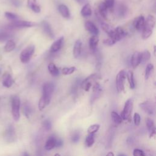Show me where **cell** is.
<instances>
[{
  "instance_id": "obj_1",
  "label": "cell",
  "mask_w": 156,
  "mask_h": 156,
  "mask_svg": "<svg viewBox=\"0 0 156 156\" xmlns=\"http://www.w3.org/2000/svg\"><path fill=\"white\" fill-rule=\"evenodd\" d=\"M54 90V85L51 82L45 83L42 88V96L38 102V108L42 110L48 105L51 100Z\"/></svg>"
},
{
  "instance_id": "obj_2",
  "label": "cell",
  "mask_w": 156,
  "mask_h": 156,
  "mask_svg": "<svg viewBox=\"0 0 156 156\" xmlns=\"http://www.w3.org/2000/svg\"><path fill=\"white\" fill-rule=\"evenodd\" d=\"M155 23V20L154 16L152 15H147L145 20L144 27L142 30V38L143 40H146L151 37L153 32Z\"/></svg>"
},
{
  "instance_id": "obj_3",
  "label": "cell",
  "mask_w": 156,
  "mask_h": 156,
  "mask_svg": "<svg viewBox=\"0 0 156 156\" xmlns=\"http://www.w3.org/2000/svg\"><path fill=\"white\" fill-rule=\"evenodd\" d=\"M20 98L15 95L12 96L11 101V107H12V114L15 121H17L19 120L20 117Z\"/></svg>"
},
{
  "instance_id": "obj_4",
  "label": "cell",
  "mask_w": 156,
  "mask_h": 156,
  "mask_svg": "<svg viewBox=\"0 0 156 156\" xmlns=\"http://www.w3.org/2000/svg\"><path fill=\"white\" fill-rule=\"evenodd\" d=\"M35 49V46L33 44H30L24 48L21 51L20 55V58L21 62L23 63H28L30 61L33 54H34Z\"/></svg>"
},
{
  "instance_id": "obj_5",
  "label": "cell",
  "mask_w": 156,
  "mask_h": 156,
  "mask_svg": "<svg viewBox=\"0 0 156 156\" xmlns=\"http://www.w3.org/2000/svg\"><path fill=\"white\" fill-rule=\"evenodd\" d=\"M126 78V72L124 70H121L116 76V88L118 93L124 90V83Z\"/></svg>"
},
{
  "instance_id": "obj_6",
  "label": "cell",
  "mask_w": 156,
  "mask_h": 156,
  "mask_svg": "<svg viewBox=\"0 0 156 156\" xmlns=\"http://www.w3.org/2000/svg\"><path fill=\"white\" fill-rule=\"evenodd\" d=\"M133 109V101L131 99H129L125 102L123 110L121 113V118L124 120H129Z\"/></svg>"
},
{
  "instance_id": "obj_7",
  "label": "cell",
  "mask_w": 156,
  "mask_h": 156,
  "mask_svg": "<svg viewBox=\"0 0 156 156\" xmlns=\"http://www.w3.org/2000/svg\"><path fill=\"white\" fill-rule=\"evenodd\" d=\"M127 35V32L121 27H117L113 29L112 34L109 36V38L112 39L115 43L124 38Z\"/></svg>"
},
{
  "instance_id": "obj_8",
  "label": "cell",
  "mask_w": 156,
  "mask_h": 156,
  "mask_svg": "<svg viewBox=\"0 0 156 156\" xmlns=\"http://www.w3.org/2000/svg\"><path fill=\"white\" fill-rule=\"evenodd\" d=\"M35 24L31 21H23V20H15L10 23L8 25L7 28L9 29H16V28H24V27H30L34 26Z\"/></svg>"
},
{
  "instance_id": "obj_9",
  "label": "cell",
  "mask_w": 156,
  "mask_h": 156,
  "mask_svg": "<svg viewBox=\"0 0 156 156\" xmlns=\"http://www.w3.org/2000/svg\"><path fill=\"white\" fill-rule=\"evenodd\" d=\"M98 74L94 73L93 74L90 75L88 77H86L81 83L82 88L85 91H88L90 89V88L92 86V81L96 78H98Z\"/></svg>"
},
{
  "instance_id": "obj_10",
  "label": "cell",
  "mask_w": 156,
  "mask_h": 156,
  "mask_svg": "<svg viewBox=\"0 0 156 156\" xmlns=\"http://www.w3.org/2000/svg\"><path fill=\"white\" fill-rule=\"evenodd\" d=\"M4 138L7 142L11 143L13 142L16 139V134L14 127L12 125H9L5 132H4Z\"/></svg>"
},
{
  "instance_id": "obj_11",
  "label": "cell",
  "mask_w": 156,
  "mask_h": 156,
  "mask_svg": "<svg viewBox=\"0 0 156 156\" xmlns=\"http://www.w3.org/2000/svg\"><path fill=\"white\" fill-rule=\"evenodd\" d=\"M140 107L147 114L152 115L154 113V106L152 102L146 101L140 104Z\"/></svg>"
},
{
  "instance_id": "obj_12",
  "label": "cell",
  "mask_w": 156,
  "mask_h": 156,
  "mask_svg": "<svg viewBox=\"0 0 156 156\" xmlns=\"http://www.w3.org/2000/svg\"><path fill=\"white\" fill-rule=\"evenodd\" d=\"M41 27L44 33L50 38L52 39L54 37V32L50 24L46 21H43L41 23Z\"/></svg>"
},
{
  "instance_id": "obj_13",
  "label": "cell",
  "mask_w": 156,
  "mask_h": 156,
  "mask_svg": "<svg viewBox=\"0 0 156 156\" xmlns=\"http://www.w3.org/2000/svg\"><path fill=\"white\" fill-rule=\"evenodd\" d=\"M145 18L143 15H140L135 18L133 21V26L135 29L137 31H142L144 24Z\"/></svg>"
},
{
  "instance_id": "obj_14",
  "label": "cell",
  "mask_w": 156,
  "mask_h": 156,
  "mask_svg": "<svg viewBox=\"0 0 156 156\" xmlns=\"http://www.w3.org/2000/svg\"><path fill=\"white\" fill-rule=\"evenodd\" d=\"M63 41H64L63 37H61L59 38H58L51 44L50 49H49V51L52 53L57 52V51H58L62 46Z\"/></svg>"
},
{
  "instance_id": "obj_15",
  "label": "cell",
  "mask_w": 156,
  "mask_h": 156,
  "mask_svg": "<svg viewBox=\"0 0 156 156\" xmlns=\"http://www.w3.org/2000/svg\"><path fill=\"white\" fill-rule=\"evenodd\" d=\"M102 88L101 85L98 82H96L93 87V94L91 98V102H94L96 99H97L101 95L102 93Z\"/></svg>"
},
{
  "instance_id": "obj_16",
  "label": "cell",
  "mask_w": 156,
  "mask_h": 156,
  "mask_svg": "<svg viewBox=\"0 0 156 156\" xmlns=\"http://www.w3.org/2000/svg\"><path fill=\"white\" fill-rule=\"evenodd\" d=\"M85 29L93 35H97L99 34V29L97 26L91 21H87L85 23Z\"/></svg>"
},
{
  "instance_id": "obj_17",
  "label": "cell",
  "mask_w": 156,
  "mask_h": 156,
  "mask_svg": "<svg viewBox=\"0 0 156 156\" xmlns=\"http://www.w3.org/2000/svg\"><path fill=\"white\" fill-rule=\"evenodd\" d=\"M141 63V52L135 51L130 58V64L133 68H136Z\"/></svg>"
},
{
  "instance_id": "obj_18",
  "label": "cell",
  "mask_w": 156,
  "mask_h": 156,
  "mask_svg": "<svg viewBox=\"0 0 156 156\" xmlns=\"http://www.w3.org/2000/svg\"><path fill=\"white\" fill-rule=\"evenodd\" d=\"M146 124L149 133V136L151 138L154 136L155 134V127L154 121L152 119L148 118L146 119Z\"/></svg>"
},
{
  "instance_id": "obj_19",
  "label": "cell",
  "mask_w": 156,
  "mask_h": 156,
  "mask_svg": "<svg viewBox=\"0 0 156 156\" xmlns=\"http://www.w3.org/2000/svg\"><path fill=\"white\" fill-rule=\"evenodd\" d=\"M56 141L57 139L54 136H50L46 140L45 145H44V149L46 151H50L55 147L56 144Z\"/></svg>"
},
{
  "instance_id": "obj_20",
  "label": "cell",
  "mask_w": 156,
  "mask_h": 156,
  "mask_svg": "<svg viewBox=\"0 0 156 156\" xmlns=\"http://www.w3.org/2000/svg\"><path fill=\"white\" fill-rule=\"evenodd\" d=\"M81 51H82V41L80 40H77L76 41L74 45L73 51V56L75 58H78L80 55Z\"/></svg>"
},
{
  "instance_id": "obj_21",
  "label": "cell",
  "mask_w": 156,
  "mask_h": 156,
  "mask_svg": "<svg viewBox=\"0 0 156 156\" xmlns=\"http://www.w3.org/2000/svg\"><path fill=\"white\" fill-rule=\"evenodd\" d=\"M13 83V79L12 76L7 73L4 74L3 76V80H2L3 86L7 88H9L12 85Z\"/></svg>"
},
{
  "instance_id": "obj_22",
  "label": "cell",
  "mask_w": 156,
  "mask_h": 156,
  "mask_svg": "<svg viewBox=\"0 0 156 156\" xmlns=\"http://www.w3.org/2000/svg\"><path fill=\"white\" fill-rule=\"evenodd\" d=\"M58 11L62 16L65 18H68L70 16V12L68 7L65 4H60L58 7Z\"/></svg>"
},
{
  "instance_id": "obj_23",
  "label": "cell",
  "mask_w": 156,
  "mask_h": 156,
  "mask_svg": "<svg viewBox=\"0 0 156 156\" xmlns=\"http://www.w3.org/2000/svg\"><path fill=\"white\" fill-rule=\"evenodd\" d=\"M80 13L83 17L87 18V17L90 16L92 14V11H91V5H90V4H88L87 2V4L83 5V7L81 9Z\"/></svg>"
},
{
  "instance_id": "obj_24",
  "label": "cell",
  "mask_w": 156,
  "mask_h": 156,
  "mask_svg": "<svg viewBox=\"0 0 156 156\" xmlns=\"http://www.w3.org/2000/svg\"><path fill=\"white\" fill-rule=\"evenodd\" d=\"M27 6L35 13H40L41 12V8L37 4V0H27Z\"/></svg>"
},
{
  "instance_id": "obj_25",
  "label": "cell",
  "mask_w": 156,
  "mask_h": 156,
  "mask_svg": "<svg viewBox=\"0 0 156 156\" xmlns=\"http://www.w3.org/2000/svg\"><path fill=\"white\" fill-rule=\"evenodd\" d=\"M107 7L104 2H101L98 5V12L102 18L106 19L107 16Z\"/></svg>"
},
{
  "instance_id": "obj_26",
  "label": "cell",
  "mask_w": 156,
  "mask_h": 156,
  "mask_svg": "<svg viewBox=\"0 0 156 156\" xmlns=\"http://www.w3.org/2000/svg\"><path fill=\"white\" fill-rule=\"evenodd\" d=\"M99 40V38L97 35H93L90 37L89 40V47L91 50L95 51L96 49Z\"/></svg>"
},
{
  "instance_id": "obj_27",
  "label": "cell",
  "mask_w": 156,
  "mask_h": 156,
  "mask_svg": "<svg viewBox=\"0 0 156 156\" xmlns=\"http://www.w3.org/2000/svg\"><path fill=\"white\" fill-rule=\"evenodd\" d=\"M126 77L128 80L130 88L131 89H133L135 87V83L134 80V76H133V73L132 71H128L126 73Z\"/></svg>"
},
{
  "instance_id": "obj_28",
  "label": "cell",
  "mask_w": 156,
  "mask_h": 156,
  "mask_svg": "<svg viewBox=\"0 0 156 156\" xmlns=\"http://www.w3.org/2000/svg\"><path fill=\"white\" fill-rule=\"evenodd\" d=\"M48 69L52 76H57L59 74V70L54 63H50L48 66Z\"/></svg>"
},
{
  "instance_id": "obj_29",
  "label": "cell",
  "mask_w": 156,
  "mask_h": 156,
  "mask_svg": "<svg viewBox=\"0 0 156 156\" xmlns=\"http://www.w3.org/2000/svg\"><path fill=\"white\" fill-rule=\"evenodd\" d=\"M101 28L107 34V35H108V37L112 34L113 31V28L110 26L108 24H107L104 22H102L101 24Z\"/></svg>"
},
{
  "instance_id": "obj_30",
  "label": "cell",
  "mask_w": 156,
  "mask_h": 156,
  "mask_svg": "<svg viewBox=\"0 0 156 156\" xmlns=\"http://www.w3.org/2000/svg\"><path fill=\"white\" fill-rule=\"evenodd\" d=\"M15 43L13 40H7L5 46H4V50L5 52H10L13 51L15 48Z\"/></svg>"
},
{
  "instance_id": "obj_31",
  "label": "cell",
  "mask_w": 156,
  "mask_h": 156,
  "mask_svg": "<svg viewBox=\"0 0 156 156\" xmlns=\"http://www.w3.org/2000/svg\"><path fill=\"white\" fill-rule=\"evenodd\" d=\"M151 58V53L148 50H144L141 52V63H145L147 62Z\"/></svg>"
},
{
  "instance_id": "obj_32",
  "label": "cell",
  "mask_w": 156,
  "mask_h": 156,
  "mask_svg": "<svg viewBox=\"0 0 156 156\" xmlns=\"http://www.w3.org/2000/svg\"><path fill=\"white\" fill-rule=\"evenodd\" d=\"M32 110L31 108V106L29 104H28L27 102H26L23 104V112L24 114L25 115V116L27 118H29V116L30 115V114L32 113Z\"/></svg>"
},
{
  "instance_id": "obj_33",
  "label": "cell",
  "mask_w": 156,
  "mask_h": 156,
  "mask_svg": "<svg viewBox=\"0 0 156 156\" xmlns=\"http://www.w3.org/2000/svg\"><path fill=\"white\" fill-rule=\"evenodd\" d=\"M85 145L87 147H91L94 143V134H89L85 138Z\"/></svg>"
},
{
  "instance_id": "obj_34",
  "label": "cell",
  "mask_w": 156,
  "mask_h": 156,
  "mask_svg": "<svg viewBox=\"0 0 156 156\" xmlns=\"http://www.w3.org/2000/svg\"><path fill=\"white\" fill-rule=\"evenodd\" d=\"M111 117L113 119V122L117 124H121L122 122V118L121 116H119L116 112L113 111L111 112Z\"/></svg>"
},
{
  "instance_id": "obj_35",
  "label": "cell",
  "mask_w": 156,
  "mask_h": 156,
  "mask_svg": "<svg viewBox=\"0 0 156 156\" xmlns=\"http://www.w3.org/2000/svg\"><path fill=\"white\" fill-rule=\"evenodd\" d=\"M154 69V65L152 63H148L146 65V69H145V74H144V78L146 80L148 79L149 77L151 76V74L152 71Z\"/></svg>"
},
{
  "instance_id": "obj_36",
  "label": "cell",
  "mask_w": 156,
  "mask_h": 156,
  "mask_svg": "<svg viewBox=\"0 0 156 156\" xmlns=\"http://www.w3.org/2000/svg\"><path fill=\"white\" fill-rule=\"evenodd\" d=\"M10 37H11V34L9 32L7 31L0 32V42L7 41L10 40Z\"/></svg>"
},
{
  "instance_id": "obj_37",
  "label": "cell",
  "mask_w": 156,
  "mask_h": 156,
  "mask_svg": "<svg viewBox=\"0 0 156 156\" xmlns=\"http://www.w3.org/2000/svg\"><path fill=\"white\" fill-rule=\"evenodd\" d=\"M75 71H76V68L74 66L65 67L62 69V73L64 75H69L73 73Z\"/></svg>"
},
{
  "instance_id": "obj_38",
  "label": "cell",
  "mask_w": 156,
  "mask_h": 156,
  "mask_svg": "<svg viewBox=\"0 0 156 156\" xmlns=\"http://www.w3.org/2000/svg\"><path fill=\"white\" fill-rule=\"evenodd\" d=\"M100 128V126L99 124H93L91 125L87 129V132L89 134H94L96 132L98 131V130Z\"/></svg>"
},
{
  "instance_id": "obj_39",
  "label": "cell",
  "mask_w": 156,
  "mask_h": 156,
  "mask_svg": "<svg viewBox=\"0 0 156 156\" xmlns=\"http://www.w3.org/2000/svg\"><path fill=\"white\" fill-rule=\"evenodd\" d=\"M126 7L123 4H120L118 8V13L120 16H123L126 13Z\"/></svg>"
},
{
  "instance_id": "obj_40",
  "label": "cell",
  "mask_w": 156,
  "mask_h": 156,
  "mask_svg": "<svg viewBox=\"0 0 156 156\" xmlns=\"http://www.w3.org/2000/svg\"><path fill=\"white\" fill-rule=\"evenodd\" d=\"M5 16L10 20H13V21H15L18 19V15H16V14L13 13H12V12H5Z\"/></svg>"
},
{
  "instance_id": "obj_41",
  "label": "cell",
  "mask_w": 156,
  "mask_h": 156,
  "mask_svg": "<svg viewBox=\"0 0 156 156\" xmlns=\"http://www.w3.org/2000/svg\"><path fill=\"white\" fill-rule=\"evenodd\" d=\"M133 156H147V155L140 149H135L133 151Z\"/></svg>"
},
{
  "instance_id": "obj_42",
  "label": "cell",
  "mask_w": 156,
  "mask_h": 156,
  "mask_svg": "<svg viewBox=\"0 0 156 156\" xmlns=\"http://www.w3.org/2000/svg\"><path fill=\"white\" fill-rule=\"evenodd\" d=\"M43 127L44 128L45 130H49L51 129V127H52L51 122L49 119H45L43 122Z\"/></svg>"
},
{
  "instance_id": "obj_43",
  "label": "cell",
  "mask_w": 156,
  "mask_h": 156,
  "mask_svg": "<svg viewBox=\"0 0 156 156\" xmlns=\"http://www.w3.org/2000/svg\"><path fill=\"white\" fill-rule=\"evenodd\" d=\"M133 121L134 124L136 126H139L141 121L140 115L138 113H135L133 115Z\"/></svg>"
},
{
  "instance_id": "obj_44",
  "label": "cell",
  "mask_w": 156,
  "mask_h": 156,
  "mask_svg": "<svg viewBox=\"0 0 156 156\" xmlns=\"http://www.w3.org/2000/svg\"><path fill=\"white\" fill-rule=\"evenodd\" d=\"M80 139V134L79 132H74L71 136V141L73 143H77Z\"/></svg>"
},
{
  "instance_id": "obj_45",
  "label": "cell",
  "mask_w": 156,
  "mask_h": 156,
  "mask_svg": "<svg viewBox=\"0 0 156 156\" xmlns=\"http://www.w3.org/2000/svg\"><path fill=\"white\" fill-rule=\"evenodd\" d=\"M104 3L107 9H112L114 6L115 0H105Z\"/></svg>"
},
{
  "instance_id": "obj_46",
  "label": "cell",
  "mask_w": 156,
  "mask_h": 156,
  "mask_svg": "<svg viewBox=\"0 0 156 156\" xmlns=\"http://www.w3.org/2000/svg\"><path fill=\"white\" fill-rule=\"evenodd\" d=\"M103 43H104V44H105L107 45V46H112V45H113L114 44L116 43H115L112 39H111L110 38H107V39L104 40Z\"/></svg>"
},
{
  "instance_id": "obj_47",
  "label": "cell",
  "mask_w": 156,
  "mask_h": 156,
  "mask_svg": "<svg viewBox=\"0 0 156 156\" xmlns=\"http://www.w3.org/2000/svg\"><path fill=\"white\" fill-rule=\"evenodd\" d=\"M10 2L15 7H19L21 4V2L19 0H10Z\"/></svg>"
},
{
  "instance_id": "obj_48",
  "label": "cell",
  "mask_w": 156,
  "mask_h": 156,
  "mask_svg": "<svg viewBox=\"0 0 156 156\" xmlns=\"http://www.w3.org/2000/svg\"><path fill=\"white\" fill-rule=\"evenodd\" d=\"M63 143V141L61 139H57L56 141V144H55V147H60L61 146H62Z\"/></svg>"
},
{
  "instance_id": "obj_49",
  "label": "cell",
  "mask_w": 156,
  "mask_h": 156,
  "mask_svg": "<svg viewBox=\"0 0 156 156\" xmlns=\"http://www.w3.org/2000/svg\"><path fill=\"white\" fill-rule=\"evenodd\" d=\"M77 2H78L80 4H83L85 5V4L87 3V0H75Z\"/></svg>"
},
{
  "instance_id": "obj_50",
  "label": "cell",
  "mask_w": 156,
  "mask_h": 156,
  "mask_svg": "<svg viewBox=\"0 0 156 156\" xmlns=\"http://www.w3.org/2000/svg\"><path fill=\"white\" fill-rule=\"evenodd\" d=\"M105 156H114V154L112 152H109L107 154V155Z\"/></svg>"
},
{
  "instance_id": "obj_51",
  "label": "cell",
  "mask_w": 156,
  "mask_h": 156,
  "mask_svg": "<svg viewBox=\"0 0 156 156\" xmlns=\"http://www.w3.org/2000/svg\"><path fill=\"white\" fill-rule=\"evenodd\" d=\"M23 156H29V154H28L27 152H24Z\"/></svg>"
},
{
  "instance_id": "obj_52",
  "label": "cell",
  "mask_w": 156,
  "mask_h": 156,
  "mask_svg": "<svg viewBox=\"0 0 156 156\" xmlns=\"http://www.w3.org/2000/svg\"><path fill=\"white\" fill-rule=\"evenodd\" d=\"M154 55H155V46L154 47Z\"/></svg>"
},
{
  "instance_id": "obj_53",
  "label": "cell",
  "mask_w": 156,
  "mask_h": 156,
  "mask_svg": "<svg viewBox=\"0 0 156 156\" xmlns=\"http://www.w3.org/2000/svg\"><path fill=\"white\" fill-rule=\"evenodd\" d=\"M54 156H60V155L59 154H57H57H55L54 155Z\"/></svg>"
},
{
  "instance_id": "obj_54",
  "label": "cell",
  "mask_w": 156,
  "mask_h": 156,
  "mask_svg": "<svg viewBox=\"0 0 156 156\" xmlns=\"http://www.w3.org/2000/svg\"><path fill=\"white\" fill-rule=\"evenodd\" d=\"M119 156H126V155H119Z\"/></svg>"
}]
</instances>
